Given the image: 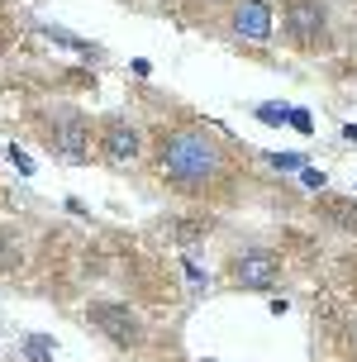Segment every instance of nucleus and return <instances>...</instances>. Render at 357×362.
<instances>
[{
    "instance_id": "nucleus-1",
    "label": "nucleus",
    "mask_w": 357,
    "mask_h": 362,
    "mask_svg": "<svg viewBox=\"0 0 357 362\" xmlns=\"http://www.w3.org/2000/svg\"><path fill=\"white\" fill-rule=\"evenodd\" d=\"M153 167L167 191L186 200H205L229 177V148L205 124H177L153 144Z\"/></svg>"
},
{
    "instance_id": "nucleus-2",
    "label": "nucleus",
    "mask_w": 357,
    "mask_h": 362,
    "mask_svg": "<svg viewBox=\"0 0 357 362\" xmlns=\"http://www.w3.org/2000/svg\"><path fill=\"white\" fill-rule=\"evenodd\" d=\"M281 34L300 53H320L334 38L329 24V0H281Z\"/></svg>"
},
{
    "instance_id": "nucleus-3",
    "label": "nucleus",
    "mask_w": 357,
    "mask_h": 362,
    "mask_svg": "<svg viewBox=\"0 0 357 362\" xmlns=\"http://www.w3.org/2000/svg\"><path fill=\"white\" fill-rule=\"evenodd\" d=\"M43 144H48L53 158H62L71 167L90 163V144H95L90 139V119L76 105H57L53 115H43Z\"/></svg>"
},
{
    "instance_id": "nucleus-4",
    "label": "nucleus",
    "mask_w": 357,
    "mask_h": 362,
    "mask_svg": "<svg viewBox=\"0 0 357 362\" xmlns=\"http://www.w3.org/2000/svg\"><path fill=\"white\" fill-rule=\"evenodd\" d=\"M86 325L105 339V344L115 348H124V353H134V348H143V320H139V310L124 305V300H90L86 305Z\"/></svg>"
},
{
    "instance_id": "nucleus-5",
    "label": "nucleus",
    "mask_w": 357,
    "mask_h": 362,
    "mask_svg": "<svg viewBox=\"0 0 357 362\" xmlns=\"http://www.w3.org/2000/svg\"><path fill=\"white\" fill-rule=\"evenodd\" d=\"M95 158L115 172H124L143 158V134L139 124L129 119V115H105L100 124H95Z\"/></svg>"
},
{
    "instance_id": "nucleus-6",
    "label": "nucleus",
    "mask_w": 357,
    "mask_h": 362,
    "mask_svg": "<svg viewBox=\"0 0 357 362\" xmlns=\"http://www.w3.org/2000/svg\"><path fill=\"white\" fill-rule=\"evenodd\" d=\"M281 281V253L276 248H262V243H252V248H238L229 257V286L238 291H271Z\"/></svg>"
},
{
    "instance_id": "nucleus-7",
    "label": "nucleus",
    "mask_w": 357,
    "mask_h": 362,
    "mask_svg": "<svg viewBox=\"0 0 357 362\" xmlns=\"http://www.w3.org/2000/svg\"><path fill=\"white\" fill-rule=\"evenodd\" d=\"M229 34L243 38V43H271V34H276L271 0H233L229 5Z\"/></svg>"
},
{
    "instance_id": "nucleus-8",
    "label": "nucleus",
    "mask_w": 357,
    "mask_h": 362,
    "mask_svg": "<svg viewBox=\"0 0 357 362\" xmlns=\"http://www.w3.org/2000/svg\"><path fill=\"white\" fill-rule=\"evenodd\" d=\"M320 219H329L334 229H343V234H357V200L348 196H324L320 200Z\"/></svg>"
},
{
    "instance_id": "nucleus-9",
    "label": "nucleus",
    "mask_w": 357,
    "mask_h": 362,
    "mask_svg": "<svg viewBox=\"0 0 357 362\" xmlns=\"http://www.w3.org/2000/svg\"><path fill=\"white\" fill-rule=\"evenodd\" d=\"M210 234H214V215H181L177 224H172V238L186 243V248L200 243V238H210Z\"/></svg>"
},
{
    "instance_id": "nucleus-10",
    "label": "nucleus",
    "mask_w": 357,
    "mask_h": 362,
    "mask_svg": "<svg viewBox=\"0 0 357 362\" xmlns=\"http://www.w3.org/2000/svg\"><path fill=\"white\" fill-rule=\"evenodd\" d=\"M19 267V238L10 234V229H0V272Z\"/></svg>"
},
{
    "instance_id": "nucleus-11",
    "label": "nucleus",
    "mask_w": 357,
    "mask_h": 362,
    "mask_svg": "<svg viewBox=\"0 0 357 362\" xmlns=\"http://www.w3.org/2000/svg\"><path fill=\"white\" fill-rule=\"evenodd\" d=\"M24 353L34 362H53V339H48V334H29V339H24Z\"/></svg>"
},
{
    "instance_id": "nucleus-12",
    "label": "nucleus",
    "mask_w": 357,
    "mask_h": 362,
    "mask_svg": "<svg viewBox=\"0 0 357 362\" xmlns=\"http://www.w3.org/2000/svg\"><path fill=\"white\" fill-rule=\"evenodd\" d=\"M252 115H257L262 124H271V129H281L286 119H291V110H286V105H257V110H252Z\"/></svg>"
},
{
    "instance_id": "nucleus-13",
    "label": "nucleus",
    "mask_w": 357,
    "mask_h": 362,
    "mask_svg": "<svg viewBox=\"0 0 357 362\" xmlns=\"http://www.w3.org/2000/svg\"><path fill=\"white\" fill-rule=\"evenodd\" d=\"M267 163L276 167V172H305V158H300V153H271Z\"/></svg>"
},
{
    "instance_id": "nucleus-14",
    "label": "nucleus",
    "mask_w": 357,
    "mask_h": 362,
    "mask_svg": "<svg viewBox=\"0 0 357 362\" xmlns=\"http://www.w3.org/2000/svg\"><path fill=\"white\" fill-rule=\"evenodd\" d=\"M181 267H186V276H191V286H196V291H205V286H210V276H205V272L196 267V257H191V253L181 257Z\"/></svg>"
},
{
    "instance_id": "nucleus-15",
    "label": "nucleus",
    "mask_w": 357,
    "mask_h": 362,
    "mask_svg": "<svg viewBox=\"0 0 357 362\" xmlns=\"http://www.w3.org/2000/svg\"><path fill=\"white\" fill-rule=\"evenodd\" d=\"M10 163H15L19 172H24V177H34V158H29L24 148H15V144H10Z\"/></svg>"
},
{
    "instance_id": "nucleus-16",
    "label": "nucleus",
    "mask_w": 357,
    "mask_h": 362,
    "mask_svg": "<svg viewBox=\"0 0 357 362\" xmlns=\"http://www.w3.org/2000/svg\"><path fill=\"white\" fill-rule=\"evenodd\" d=\"M300 181H305V191H324V181H329V177H324V172H315V167H305Z\"/></svg>"
},
{
    "instance_id": "nucleus-17",
    "label": "nucleus",
    "mask_w": 357,
    "mask_h": 362,
    "mask_svg": "<svg viewBox=\"0 0 357 362\" xmlns=\"http://www.w3.org/2000/svg\"><path fill=\"white\" fill-rule=\"evenodd\" d=\"M286 124H295L300 134H310V129H315V119H310V110H291V119H286Z\"/></svg>"
},
{
    "instance_id": "nucleus-18",
    "label": "nucleus",
    "mask_w": 357,
    "mask_h": 362,
    "mask_svg": "<svg viewBox=\"0 0 357 362\" xmlns=\"http://www.w3.org/2000/svg\"><path fill=\"white\" fill-rule=\"evenodd\" d=\"M129 67H134V76H148V72H153V62H148V57H134Z\"/></svg>"
},
{
    "instance_id": "nucleus-19",
    "label": "nucleus",
    "mask_w": 357,
    "mask_h": 362,
    "mask_svg": "<svg viewBox=\"0 0 357 362\" xmlns=\"http://www.w3.org/2000/svg\"><path fill=\"white\" fill-rule=\"evenodd\" d=\"M205 5H233V0H205Z\"/></svg>"
},
{
    "instance_id": "nucleus-20",
    "label": "nucleus",
    "mask_w": 357,
    "mask_h": 362,
    "mask_svg": "<svg viewBox=\"0 0 357 362\" xmlns=\"http://www.w3.org/2000/svg\"><path fill=\"white\" fill-rule=\"evenodd\" d=\"M348 5H357V0H348Z\"/></svg>"
}]
</instances>
